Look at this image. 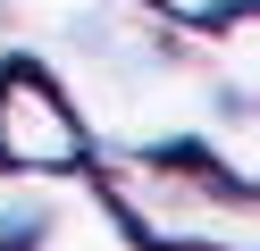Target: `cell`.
I'll use <instances>...</instances> for the list:
<instances>
[{
  "mask_svg": "<svg viewBox=\"0 0 260 251\" xmlns=\"http://www.w3.org/2000/svg\"><path fill=\"white\" fill-rule=\"evenodd\" d=\"M92 134L42 59H0V176H76Z\"/></svg>",
  "mask_w": 260,
  "mask_h": 251,
  "instance_id": "2",
  "label": "cell"
},
{
  "mask_svg": "<svg viewBox=\"0 0 260 251\" xmlns=\"http://www.w3.org/2000/svg\"><path fill=\"white\" fill-rule=\"evenodd\" d=\"M92 184H101V201L118 209V226L143 251H252L260 243L252 176L218 167L193 142H176V151H101Z\"/></svg>",
  "mask_w": 260,
  "mask_h": 251,
  "instance_id": "1",
  "label": "cell"
},
{
  "mask_svg": "<svg viewBox=\"0 0 260 251\" xmlns=\"http://www.w3.org/2000/svg\"><path fill=\"white\" fill-rule=\"evenodd\" d=\"M143 9H151V17H168V25H193V33H202V25H226V17H243L252 0H143Z\"/></svg>",
  "mask_w": 260,
  "mask_h": 251,
  "instance_id": "3",
  "label": "cell"
}]
</instances>
